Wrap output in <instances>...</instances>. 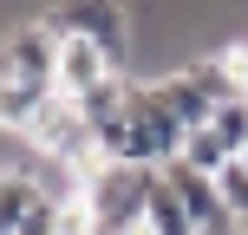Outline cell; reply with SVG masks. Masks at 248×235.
Here are the masks:
<instances>
[{
    "mask_svg": "<svg viewBox=\"0 0 248 235\" xmlns=\"http://www.w3.org/2000/svg\"><path fill=\"white\" fill-rule=\"evenodd\" d=\"M176 163H189L196 176H222L229 163H235V150L216 137V124H202V131H183V150H176Z\"/></svg>",
    "mask_w": 248,
    "mask_h": 235,
    "instance_id": "cell-12",
    "label": "cell"
},
{
    "mask_svg": "<svg viewBox=\"0 0 248 235\" xmlns=\"http://www.w3.org/2000/svg\"><path fill=\"white\" fill-rule=\"evenodd\" d=\"M52 98H59V92H46V85H26V78H7V72H0V131L26 137V131H33V118L46 111Z\"/></svg>",
    "mask_w": 248,
    "mask_h": 235,
    "instance_id": "cell-10",
    "label": "cell"
},
{
    "mask_svg": "<svg viewBox=\"0 0 248 235\" xmlns=\"http://www.w3.org/2000/svg\"><path fill=\"white\" fill-rule=\"evenodd\" d=\"M202 235H242V222L229 216V222H216V229H202Z\"/></svg>",
    "mask_w": 248,
    "mask_h": 235,
    "instance_id": "cell-15",
    "label": "cell"
},
{
    "mask_svg": "<svg viewBox=\"0 0 248 235\" xmlns=\"http://www.w3.org/2000/svg\"><path fill=\"white\" fill-rule=\"evenodd\" d=\"M26 144H33V150H46V157L59 163V170H72V163L98 157V137H92L85 111H78L72 98H52L46 111L33 118V131H26Z\"/></svg>",
    "mask_w": 248,
    "mask_h": 235,
    "instance_id": "cell-6",
    "label": "cell"
},
{
    "mask_svg": "<svg viewBox=\"0 0 248 235\" xmlns=\"http://www.w3.org/2000/svg\"><path fill=\"white\" fill-rule=\"evenodd\" d=\"M157 92L163 105L176 111L183 131H202V124L216 118V105L235 98V85H229V72L216 59H189V65H170V72H157Z\"/></svg>",
    "mask_w": 248,
    "mask_h": 235,
    "instance_id": "cell-4",
    "label": "cell"
},
{
    "mask_svg": "<svg viewBox=\"0 0 248 235\" xmlns=\"http://www.w3.org/2000/svg\"><path fill=\"white\" fill-rule=\"evenodd\" d=\"M144 235H196L189 209L176 203V189L163 183V170L150 176V196H144Z\"/></svg>",
    "mask_w": 248,
    "mask_h": 235,
    "instance_id": "cell-11",
    "label": "cell"
},
{
    "mask_svg": "<svg viewBox=\"0 0 248 235\" xmlns=\"http://www.w3.org/2000/svg\"><path fill=\"white\" fill-rule=\"evenodd\" d=\"M216 189H222V209H229V216L242 222V216H248V163L235 157V163H229L222 176H216Z\"/></svg>",
    "mask_w": 248,
    "mask_h": 235,
    "instance_id": "cell-14",
    "label": "cell"
},
{
    "mask_svg": "<svg viewBox=\"0 0 248 235\" xmlns=\"http://www.w3.org/2000/svg\"><path fill=\"white\" fill-rule=\"evenodd\" d=\"M39 20H46L59 39H92L118 72H131V59H137L131 33L137 26H131V7H124V0H52Z\"/></svg>",
    "mask_w": 248,
    "mask_h": 235,
    "instance_id": "cell-1",
    "label": "cell"
},
{
    "mask_svg": "<svg viewBox=\"0 0 248 235\" xmlns=\"http://www.w3.org/2000/svg\"><path fill=\"white\" fill-rule=\"evenodd\" d=\"M0 72L59 92V33H52L46 20H13L7 39H0Z\"/></svg>",
    "mask_w": 248,
    "mask_h": 235,
    "instance_id": "cell-5",
    "label": "cell"
},
{
    "mask_svg": "<svg viewBox=\"0 0 248 235\" xmlns=\"http://www.w3.org/2000/svg\"><path fill=\"white\" fill-rule=\"evenodd\" d=\"M209 124H216V137H222V144H229V150L242 157V150H248V92H235V98H222Z\"/></svg>",
    "mask_w": 248,
    "mask_h": 235,
    "instance_id": "cell-13",
    "label": "cell"
},
{
    "mask_svg": "<svg viewBox=\"0 0 248 235\" xmlns=\"http://www.w3.org/2000/svg\"><path fill=\"white\" fill-rule=\"evenodd\" d=\"M118 65L105 59L92 39H59V98H85L92 85H105Z\"/></svg>",
    "mask_w": 248,
    "mask_h": 235,
    "instance_id": "cell-9",
    "label": "cell"
},
{
    "mask_svg": "<svg viewBox=\"0 0 248 235\" xmlns=\"http://www.w3.org/2000/svg\"><path fill=\"white\" fill-rule=\"evenodd\" d=\"M242 163H248V150H242Z\"/></svg>",
    "mask_w": 248,
    "mask_h": 235,
    "instance_id": "cell-16",
    "label": "cell"
},
{
    "mask_svg": "<svg viewBox=\"0 0 248 235\" xmlns=\"http://www.w3.org/2000/svg\"><path fill=\"white\" fill-rule=\"evenodd\" d=\"M163 183L176 189V203L189 209V222L202 229H216V222H229V209H222V189H216V176H196L189 163H163Z\"/></svg>",
    "mask_w": 248,
    "mask_h": 235,
    "instance_id": "cell-8",
    "label": "cell"
},
{
    "mask_svg": "<svg viewBox=\"0 0 248 235\" xmlns=\"http://www.w3.org/2000/svg\"><path fill=\"white\" fill-rule=\"evenodd\" d=\"M176 150H183V124H176V111L163 105L157 78H144V85L131 78V105H124V163L163 170V163H176Z\"/></svg>",
    "mask_w": 248,
    "mask_h": 235,
    "instance_id": "cell-2",
    "label": "cell"
},
{
    "mask_svg": "<svg viewBox=\"0 0 248 235\" xmlns=\"http://www.w3.org/2000/svg\"><path fill=\"white\" fill-rule=\"evenodd\" d=\"M150 176L157 170H137V163H105L78 196L92 209V235H144V196H150Z\"/></svg>",
    "mask_w": 248,
    "mask_h": 235,
    "instance_id": "cell-3",
    "label": "cell"
},
{
    "mask_svg": "<svg viewBox=\"0 0 248 235\" xmlns=\"http://www.w3.org/2000/svg\"><path fill=\"white\" fill-rule=\"evenodd\" d=\"M46 196L52 189H46V176H39V163H7V170H0V235H20Z\"/></svg>",
    "mask_w": 248,
    "mask_h": 235,
    "instance_id": "cell-7",
    "label": "cell"
}]
</instances>
